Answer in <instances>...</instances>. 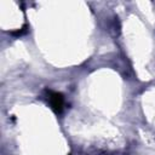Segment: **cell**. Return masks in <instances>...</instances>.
<instances>
[{"label":"cell","instance_id":"6da1fadb","mask_svg":"<svg viewBox=\"0 0 155 155\" xmlns=\"http://www.w3.org/2000/svg\"><path fill=\"white\" fill-rule=\"evenodd\" d=\"M46 94H47V101L50 103L51 109L56 113V114H61L63 111L64 108V97L61 92H56L52 90H46Z\"/></svg>","mask_w":155,"mask_h":155},{"label":"cell","instance_id":"7a4b0ae2","mask_svg":"<svg viewBox=\"0 0 155 155\" xmlns=\"http://www.w3.org/2000/svg\"><path fill=\"white\" fill-rule=\"evenodd\" d=\"M69 155H70V154H69Z\"/></svg>","mask_w":155,"mask_h":155}]
</instances>
